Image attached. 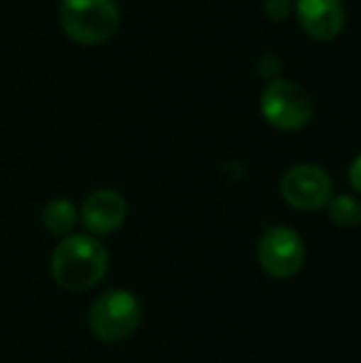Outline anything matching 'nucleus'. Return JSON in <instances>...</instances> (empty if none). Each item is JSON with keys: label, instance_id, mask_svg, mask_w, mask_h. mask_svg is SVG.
<instances>
[{"label": "nucleus", "instance_id": "11", "mask_svg": "<svg viewBox=\"0 0 361 363\" xmlns=\"http://www.w3.org/2000/svg\"><path fill=\"white\" fill-rule=\"evenodd\" d=\"M291 11H294L291 0H266L264 2V15L272 21L287 19L291 15Z\"/></svg>", "mask_w": 361, "mask_h": 363}, {"label": "nucleus", "instance_id": "9", "mask_svg": "<svg viewBox=\"0 0 361 363\" xmlns=\"http://www.w3.org/2000/svg\"><path fill=\"white\" fill-rule=\"evenodd\" d=\"M77 217H79V213H77L74 204L66 198L49 200L43 211V223L55 236H68L77 225Z\"/></svg>", "mask_w": 361, "mask_h": 363}, {"label": "nucleus", "instance_id": "5", "mask_svg": "<svg viewBox=\"0 0 361 363\" xmlns=\"http://www.w3.org/2000/svg\"><path fill=\"white\" fill-rule=\"evenodd\" d=\"M257 259L262 270L272 279L296 277L306 259V249L302 236L285 225L270 228L257 247Z\"/></svg>", "mask_w": 361, "mask_h": 363}, {"label": "nucleus", "instance_id": "4", "mask_svg": "<svg viewBox=\"0 0 361 363\" xmlns=\"http://www.w3.org/2000/svg\"><path fill=\"white\" fill-rule=\"evenodd\" d=\"M262 115L264 119L285 132L302 130L313 117V100L309 91L287 79L272 81L262 94Z\"/></svg>", "mask_w": 361, "mask_h": 363}, {"label": "nucleus", "instance_id": "1", "mask_svg": "<svg viewBox=\"0 0 361 363\" xmlns=\"http://www.w3.org/2000/svg\"><path fill=\"white\" fill-rule=\"evenodd\" d=\"M109 268V255L102 242L87 234H68L51 255L53 281L68 291H87L96 287Z\"/></svg>", "mask_w": 361, "mask_h": 363}, {"label": "nucleus", "instance_id": "8", "mask_svg": "<svg viewBox=\"0 0 361 363\" xmlns=\"http://www.w3.org/2000/svg\"><path fill=\"white\" fill-rule=\"evenodd\" d=\"M298 19L302 28L317 40H332L345 26V9L340 0H298Z\"/></svg>", "mask_w": 361, "mask_h": 363}, {"label": "nucleus", "instance_id": "3", "mask_svg": "<svg viewBox=\"0 0 361 363\" xmlns=\"http://www.w3.org/2000/svg\"><path fill=\"white\" fill-rule=\"evenodd\" d=\"M140 300L126 289H111L102 294L89 311V328L102 342L115 345L128 340L140 325Z\"/></svg>", "mask_w": 361, "mask_h": 363}, {"label": "nucleus", "instance_id": "12", "mask_svg": "<svg viewBox=\"0 0 361 363\" xmlns=\"http://www.w3.org/2000/svg\"><path fill=\"white\" fill-rule=\"evenodd\" d=\"M349 181H351V185L355 187V191H360L361 194V153L355 157V162H353L351 168H349Z\"/></svg>", "mask_w": 361, "mask_h": 363}, {"label": "nucleus", "instance_id": "7", "mask_svg": "<svg viewBox=\"0 0 361 363\" xmlns=\"http://www.w3.org/2000/svg\"><path fill=\"white\" fill-rule=\"evenodd\" d=\"M126 213L128 204L121 194L113 189H98L85 198L81 219L91 234L106 236L121 228V223L126 221Z\"/></svg>", "mask_w": 361, "mask_h": 363}, {"label": "nucleus", "instance_id": "6", "mask_svg": "<svg viewBox=\"0 0 361 363\" xmlns=\"http://www.w3.org/2000/svg\"><path fill=\"white\" fill-rule=\"evenodd\" d=\"M281 194L298 211H317L328 206L332 198V179L321 166L298 164L281 179Z\"/></svg>", "mask_w": 361, "mask_h": 363}, {"label": "nucleus", "instance_id": "10", "mask_svg": "<svg viewBox=\"0 0 361 363\" xmlns=\"http://www.w3.org/2000/svg\"><path fill=\"white\" fill-rule=\"evenodd\" d=\"M328 208H330V219L338 228L353 230V228L361 225V202L357 198L347 196V194L330 198Z\"/></svg>", "mask_w": 361, "mask_h": 363}, {"label": "nucleus", "instance_id": "2", "mask_svg": "<svg viewBox=\"0 0 361 363\" xmlns=\"http://www.w3.org/2000/svg\"><path fill=\"white\" fill-rule=\"evenodd\" d=\"M60 21L72 40L98 45L117 32L121 15L115 0H62Z\"/></svg>", "mask_w": 361, "mask_h": 363}]
</instances>
